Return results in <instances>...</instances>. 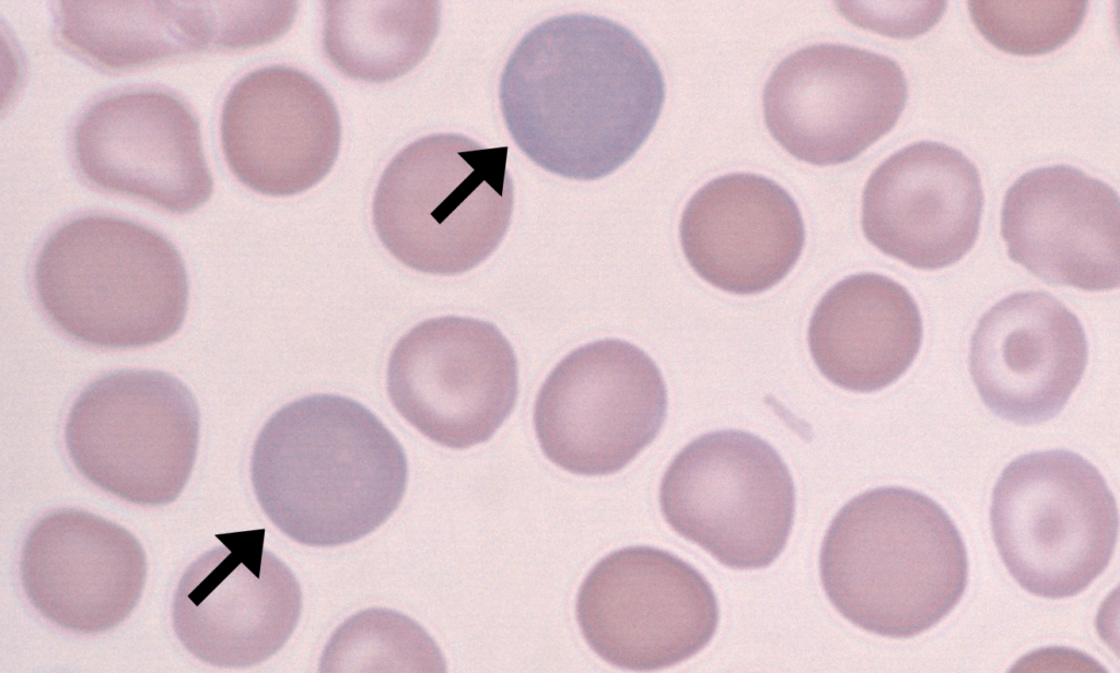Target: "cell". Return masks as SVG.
<instances>
[{
    "label": "cell",
    "mask_w": 1120,
    "mask_h": 673,
    "mask_svg": "<svg viewBox=\"0 0 1120 673\" xmlns=\"http://www.w3.org/2000/svg\"><path fill=\"white\" fill-rule=\"evenodd\" d=\"M1001 235L1011 260L1048 284L1119 287V196L1073 166L1040 167L1017 178L1003 200Z\"/></svg>",
    "instance_id": "ac0fdd59"
},
{
    "label": "cell",
    "mask_w": 1120,
    "mask_h": 673,
    "mask_svg": "<svg viewBox=\"0 0 1120 673\" xmlns=\"http://www.w3.org/2000/svg\"><path fill=\"white\" fill-rule=\"evenodd\" d=\"M580 630L611 665L655 671L712 640L720 621L712 586L693 566L652 546H627L597 562L580 586Z\"/></svg>",
    "instance_id": "30bf717a"
},
{
    "label": "cell",
    "mask_w": 1120,
    "mask_h": 673,
    "mask_svg": "<svg viewBox=\"0 0 1120 673\" xmlns=\"http://www.w3.org/2000/svg\"><path fill=\"white\" fill-rule=\"evenodd\" d=\"M667 390L653 359L635 345L606 339L583 345L552 369L534 405L544 454L580 475L618 472L660 433Z\"/></svg>",
    "instance_id": "9c48e42d"
},
{
    "label": "cell",
    "mask_w": 1120,
    "mask_h": 673,
    "mask_svg": "<svg viewBox=\"0 0 1120 673\" xmlns=\"http://www.w3.org/2000/svg\"><path fill=\"white\" fill-rule=\"evenodd\" d=\"M1087 361L1078 318L1043 291L1017 292L994 304L970 340V375L983 403L1022 425L1059 414Z\"/></svg>",
    "instance_id": "d6986e66"
},
{
    "label": "cell",
    "mask_w": 1120,
    "mask_h": 673,
    "mask_svg": "<svg viewBox=\"0 0 1120 673\" xmlns=\"http://www.w3.org/2000/svg\"><path fill=\"white\" fill-rule=\"evenodd\" d=\"M386 388L396 411L422 435L465 449L489 440L513 411L517 362L493 323L439 317L396 343Z\"/></svg>",
    "instance_id": "8fae6325"
},
{
    "label": "cell",
    "mask_w": 1120,
    "mask_h": 673,
    "mask_svg": "<svg viewBox=\"0 0 1120 673\" xmlns=\"http://www.w3.org/2000/svg\"><path fill=\"white\" fill-rule=\"evenodd\" d=\"M200 416L191 391L171 374L119 369L92 380L65 424L68 456L81 475L131 504L176 500L189 480Z\"/></svg>",
    "instance_id": "52a82bcc"
},
{
    "label": "cell",
    "mask_w": 1120,
    "mask_h": 673,
    "mask_svg": "<svg viewBox=\"0 0 1120 673\" xmlns=\"http://www.w3.org/2000/svg\"><path fill=\"white\" fill-rule=\"evenodd\" d=\"M682 252L705 282L727 293H762L798 261L805 226L791 194L751 173L716 177L687 202L679 223Z\"/></svg>",
    "instance_id": "ffe728a7"
},
{
    "label": "cell",
    "mask_w": 1120,
    "mask_h": 673,
    "mask_svg": "<svg viewBox=\"0 0 1120 673\" xmlns=\"http://www.w3.org/2000/svg\"><path fill=\"white\" fill-rule=\"evenodd\" d=\"M983 203L979 172L966 155L920 141L891 154L868 177L862 229L886 256L921 270L942 269L976 244Z\"/></svg>",
    "instance_id": "2e32d148"
},
{
    "label": "cell",
    "mask_w": 1120,
    "mask_h": 673,
    "mask_svg": "<svg viewBox=\"0 0 1120 673\" xmlns=\"http://www.w3.org/2000/svg\"><path fill=\"white\" fill-rule=\"evenodd\" d=\"M33 286L59 331L107 350L170 339L182 328L189 302L176 246L150 226L102 213L73 217L46 238Z\"/></svg>",
    "instance_id": "277c9868"
},
{
    "label": "cell",
    "mask_w": 1120,
    "mask_h": 673,
    "mask_svg": "<svg viewBox=\"0 0 1120 673\" xmlns=\"http://www.w3.org/2000/svg\"><path fill=\"white\" fill-rule=\"evenodd\" d=\"M72 147L93 186L174 214L198 209L213 190L199 121L166 91L129 90L94 102L74 126Z\"/></svg>",
    "instance_id": "5bb4252c"
},
{
    "label": "cell",
    "mask_w": 1120,
    "mask_h": 673,
    "mask_svg": "<svg viewBox=\"0 0 1120 673\" xmlns=\"http://www.w3.org/2000/svg\"><path fill=\"white\" fill-rule=\"evenodd\" d=\"M660 506L675 532L722 565L760 569L788 543L795 487L766 440L744 430H716L675 456L661 481Z\"/></svg>",
    "instance_id": "ba28073f"
},
{
    "label": "cell",
    "mask_w": 1120,
    "mask_h": 673,
    "mask_svg": "<svg viewBox=\"0 0 1120 673\" xmlns=\"http://www.w3.org/2000/svg\"><path fill=\"white\" fill-rule=\"evenodd\" d=\"M922 339L920 309L909 291L873 272L850 275L829 288L807 332L820 374L860 393L898 380L917 358Z\"/></svg>",
    "instance_id": "44dd1931"
},
{
    "label": "cell",
    "mask_w": 1120,
    "mask_h": 673,
    "mask_svg": "<svg viewBox=\"0 0 1120 673\" xmlns=\"http://www.w3.org/2000/svg\"><path fill=\"white\" fill-rule=\"evenodd\" d=\"M888 3L875 5L874 19L865 23L878 33L897 38H912L926 33L943 16L947 4L945 1Z\"/></svg>",
    "instance_id": "484cf974"
},
{
    "label": "cell",
    "mask_w": 1120,
    "mask_h": 673,
    "mask_svg": "<svg viewBox=\"0 0 1120 673\" xmlns=\"http://www.w3.org/2000/svg\"><path fill=\"white\" fill-rule=\"evenodd\" d=\"M318 671L441 673L446 664L435 641L417 622L394 610L372 607L335 629Z\"/></svg>",
    "instance_id": "cb8c5ba5"
},
{
    "label": "cell",
    "mask_w": 1120,
    "mask_h": 673,
    "mask_svg": "<svg viewBox=\"0 0 1120 673\" xmlns=\"http://www.w3.org/2000/svg\"><path fill=\"white\" fill-rule=\"evenodd\" d=\"M908 98L900 66L841 44L785 57L762 94L766 126L795 158L819 166L850 162L888 133Z\"/></svg>",
    "instance_id": "7c38bea8"
},
{
    "label": "cell",
    "mask_w": 1120,
    "mask_h": 673,
    "mask_svg": "<svg viewBox=\"0 0 1120 673\" xmlns=\"http://www.w3.org/2000/svg\"><path fill=\"white\" fill-rule=\"evenodd\" d=\"M340 140L331 96L313 76L292 67L246 73L222 105L224 160L244 186L261 194L288 197L315 186L334 166Z\"/></svg>",
    "instance_id": "9a60e30c"
},
{
    "label": "cell",
    "mask_w": 1120,
    "mask_h": 673,
    "mask_svg": "<svg viewBox=\"0 0 1120 673\" xmlns=\"http://www.w3.org/2000/svg\"><path fill=\"white\" fill-rule=\"evenodd\" d=\"M21 582L50 623L81 634L109 630L137 606L147 578L140 542L121 526L62 508L39 518L21 551Z\"/></svg>",
    "instance_id": "e0dca14e"
},
{
    "label": "cell",
    "mask_w": 1120,
    "mask_h": 673,
    "mask_svg": "<svg viewBox=\"0 0 1120 673\" xmlns=\"http://www.w3.org/2000/svg\"><path fill=\"white\" fill-rule=\"evenodd\" d=\"M821 586L853 625L905 639L937 625L960 602L969 576L956 524L929 496L882 486L848 501L819 554Z\"/></svg>",
    "instance_id": "3957f363"
},
{
    "label": "cell",
    "mask_w": 1120,
    "mask_h": 673,
    "mask_svg": "<svg viewBox=\"0 0 1120 673\" xmlns=\"http://www.w3.org/2000/svg\"><path fill=\"white\" fill-rule=\"evenodd\" d=\"M222 545L183 572L172 602L174 631L198 660L248 668L277 653L300 619L301 587L264 547L265 529L221 534Z\"/></svg>",
    "instance_id": "4fadbf2b"
},
{
    "label": "cell",
    "mask_w": 1120,
    "mask_h": 673,
    "mask_svg": "<svg viewBox=\"0 0 1120 673\" xmlns=\"http://www.w3.org/2000/svg\"><path fill=\"white\" fill-rule=\"evenodd\" d=\"M256 498L293 541L348 544L381 527L407 487L405 451L361 403L312 394L278 410L258 433L250 458Z\"/></svg>",
    "instance_id": "7a4b0ae2"
},
{
    "label": "cell",
    "mask_w": 1120,
    "mask_h": 673,
    "mask_svg": "<svg viewBox=\"0 0 1120 673\" xmlns=\"http://www.w3.org/2000/svg\"><path fill=\"white\" fill-rule=\"evenodd\" d=\"M515 145L549 173L606 177L646 141L661 115L665 82L649 48L604 16L570 13L526 33L499 86Z\"/></svg>",
    "instance_id": "6da1fadb"
},
{
    "label": "cell",
    "mask_w": 1120,
    "mask_h": 673,
    "mask_svg": "<svg viewBox=\"0 0 1120 673\" xmlns=\"http://www.w3.org/2000/svg\"><path fill=\"white\" fill-rule=\"evenodd\" d=\"M323 50L347 78L382 83L412 70L440 27L435 0L323 2Z\"/></svg>",
    "instance_id": "603a6c76"
},
{
    "label": "cell",
    "mask_w": 1120,
    "mask_h": 673,
    "mask_svg": "<svg viewBox=\"0 0 1120 673\" xmlns=\"http://www.w3.org/2000/svg\"><path fill=\"white\" fill-rule=\"evenodd\" d=\"M215 2L60 1L61 40L110 70L153 64L214 46Z\"/></svg>",
    "instance_id": "7402d4cb"
},
{
    "label": "cell",
    "mask_w": 1120,
    "mask_h": 673,
    "mask_svg": "<svg viewBox=\"0 0 1120 673\" xmlns=\"http://www.w3.org/2000/svg\"><path fill=\"white\" fill-rule=\"evenodd\" d=\"M508 151L457 133L427 135L402 149L383 172L372 204L385 248L430 274L464 273L486 260L512 217Z\"/></svg>",
    "instance_id": "5b68a950"
},
{
    "label": "cell",
    "mask_w": 1120,
    "mask_h": 673,
    "mask_svg": "<svg viewBox=\"0 0 1120 673\" xmlns=\"http://www.w3.org/2000/svg\"><path fill=\"white\" fill-rule=\"evenodd\" d=\"M979 33L998 49L1039 56L1066 44L1080 29L1088 1H968Z\"/></svg>",
    "instance_id": "d4e9b609"
},
{
    "label": "cell",
    "mask_w": 1120,
    "mask_h": 673,
    "mask_svg": "<svg viewBox=\"0 0 1120 673\" xmlns=\"http://www.w3.org/2000/svg\"><path fill=\"white\" fill-rule=\"evenodd\" d=\"M990 522L1011 576L1045 599L1088 588L1109 565L1119 528L1116 498L1102 474L1064 449L1011 461L993 487Z\"/></svg>",
    "instance_id": "8992f818"
}]
</instances>
